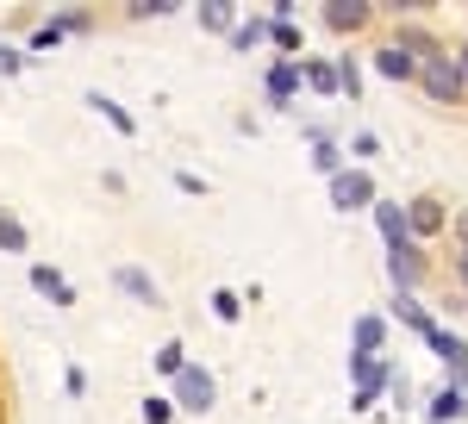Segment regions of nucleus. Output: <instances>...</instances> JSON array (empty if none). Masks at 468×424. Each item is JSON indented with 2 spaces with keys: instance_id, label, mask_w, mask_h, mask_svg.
I'll use <instances>...</instances> for the list:
<instances>
[{
  "instance_id": "f257e3e1",
  "label": "nucleus",
  "mask_w": 468,
  "mask_h": 424,
  "mask_svg": "<svg viewBox=\"0 0 468 424\" xmlns=\"http://www.w3.org/2000/svg\"><path fill=\"white\" fill-rule=\"evenodd\" d=\"M419 88L431 94V106H456L468 94V75H463V63H456L450 50H437V57L419 63Z\"/></svg>"
},
{
  "instance_id": "f03ea898",
  "label": "nucleus",
  "mask_w": 468,
  "mask_h": 424,
  "mask_svg": "<svg viewBox=\"0 0 468 424\" xmlns=\"http://www.w3.org/2000/svg\"><path fill=\"white\" fill-rule=\"evenodd\" d=\"M169 399H176V412H213L218 381L200 368V362H187V368L176 375V393H169Z\"/></svg>"
},
{
  "instance_id": "7ed1b4c3",
  "label": "nucleus",
  "mask_w": 468,
  "mask_h": 424,
  "mask_svg": "<svg viewBox=\"0 0 468 424\" xmlns=\"http://www.w3.org/2000/svg\"><path fill=\"white\" fill-rule=\"evenodd\" d=\"M381 194H375V175L368 169H337L331 175V207L337 212H362V207H375Z\"/></svg>"
},
{
  "instance_id": "20e7f679",
  "label": "nucleus",
  "mask_w": 468,
  "mask_h": 424,
  "mask_svg": "<svg viewBox=\"0 0 468 424\" xmlns=\"http://www.w3.org/2000/svg\"><path fill=\"white\" fill-rule=\"evenodd\" d=\"M443 225H450V212H443V200H431V194L406 200V231H412V238H437Z\"/></svg>"
},
{
  "instance_id": "39448f33",
  "label": "nucleus",
  "mask_w": 468,
  "mask_h": 424,
  "mask_svg": "<svg viewBox=\"0 0 468 424\" xmlns=\"http://www.w3.org/2000/svg\"><path fill=\"white\" fill-rule=\"evenodd\" d=\"M300 81H306V75H300V63L275 57V63H269V75H262V94H269L275 106H288L293 94H300Z\"/></svg>"
},
{
  "instance_id": "423d86ee",
  "label": "nucleus",
  "mask_w": 468,
  "mask_h": 424,
  "mask_svg": "<svg viewBox=\"0 0 468 424\" xmlns=\"http://www.w3.org/2000/svg\"><path fill=\"white\" fill-rule=\"evenodd\" d=\"M388 275H394V287H399V293H412V287H419V275H425V256H419V244H399V249H388Z\"/></svg>"
},
{
  "instance_id": "0eeeda50",
  "label": "nucleus",
  "mask_w": 468,
  "mask_h": 424,
  "mask_svg": "<svg viewBox=\"0 0 468 424\" xmlns=\"http://www.w3.org/2000/svg\"><path fill=\"white\" fill-rule=\"evenodd\" d=\"M375 75H388V81H419V57L399 50V44H381V50H375Z\"/></svg>"
},
{
  "instance_id": "6e6552de",
  "label": "nucleus",
  "mask_w": 468,
  "mask_h": 424,
  "mask_svg": "<svg viewBox=\"0 0 468 424\" xmlns=\"http://www.w3.org/2000/svg\"><path fill=\"white\" fill-rule=\"evenodd\" d=\"M375 225H381V238H388V249H399V244H412V231H406V207L399 200H375Z\"/></svg>"
},
{
  "instance_id": "1a4fd4ad",
  "label": "nucleus",
  "mask_w": 468,
  "mask_h": 424,
  "mask_svg": "<svg viewBox=\"0 0 468 424\" xmlns=\"http://www.w3.org/2000/svg\"><path fill=\"white\" fill-rule=\"evenodd\" d=\"M368 13H375L368 0H331L324 6V26L331 32H356V26H368Z\"/></svg>"
},
{
  "instance_id": "9d476101",
  "label": "nucleus",
  "mask_w": 468,
  "mask_h": 424,
  "mask_svg": "<svg viewBox=\"0 0 468 424\" xmlns=\"http://www.w3.org/2000/svg\"><path fill=\"white\" fill-rule=\"evenodd\" d=\"M32 287L44 293V300H50V306H75V287L63 281V275H57L50 262H32Z\"/></svg>"
},
{
  "instance_id": "9b49d317",
  "label": "nucleus",
  "mask_w": 468,
  "mask_h": 424,
  "mask_svg": "<svg viewBox=\"0 0 468 424\" xmlns=\"http://www.w3.org/2000/svg\"><path fill=\"white\" fill-rule=\"evenodd\" d=\"M450 419H468V393L463 387H437L431 393V424H450Z\"/></svg>"
},
{
  "instance_id": "f8f14e48",
  "label": "nucleus",
  "mask_w": 468,
  "mask_h": 424,
  "mask_svg": "<svg viewBox=\"0 0 468 424\" xmlns=\"http://www.w3.org/2000/svg\"><path fill=\"white\" fill-rule=\"evenodd\" d=\"M112 281L125 287V293H132V300H144V306H163V287L150 281L144 269H119V275H112Z\"/></svg>"
},
{
  "instance_id": "ddd939ff",
  "label": "nucleus",
  "mask_w": 468,
  "mask_h": 424,
  "mask_svg": "<svg viewBox=\"0 0 468 424\" xmlns=\"http://www.w3.org/2000/svg\"><path fill=\"white\" fill-rule=\"evenodd\" d=\"M88 106H94V112L107 119V125L119 132V138H132V132H138V125H132V112H125L119 101H107V94H88Z\"/></svg>"
},
{
  "instance_id": "4468645a",
  "label": "nucleus",
  "mask_w": 468,
  "mask_h": 424,
  "mask_svg": "<svg viewBox=\"0 0 468 424\" xmlns=\"http://www.w3.org/2000/svg\"><path fill=\"white\" fill-rule=\"evenodd\" d=\"M394 313L406 318V324H412V331H419V337H425V344H431V337H437L431 313H425V306H419V300H412V293H399V300H394Z\"/></svg>"
},
{
  "instance_id": "2eb2a0df",
  "label": "nucleus",
  "mask_w": 468,
  "mask_h": 424,
  "mask_svg": "<svg viewBox=\"0 0 468 424\" xmlns=\"http://www.w3.org/2000/svg\"><path fill=\"white\" fill-rule=\"evenodd\" d=\"M381 337H388V324H381L375 313H362L356 318V350L362 355H381Z\"/></svg>"
},
{
  "instance_id": "dca6fc26",
  "label": "nucleus",
  "mask_w": 468,
  "mask_h": 424,
  "mask_svg": "<svg viewBox=\"0 0 468 424\" xmlns=\"http://www.w3.org/2000/svg\"><path fill=\"white\" fill-rule=\"evenodd\" d=\"M300 75H306V88H319V94H337V69H331V63H306V57H300Z\"/></svg>"
},
{
  "instance_id": "f3484780",
  "label": "nucleus",
  "mask_w": 468,
  "mask_h": 424,
  "mask_svg": "<svg viewBox=\"0 0 468 424\" xmlns=\"http://www.w3.org/2000/svg\"><path fill=\"white\" fill-rule=\"evenodd\" d=\"M313 163H319L324 175H337V169H344V156H337V143L324 138V132H313Z\"/></svg>"
},
{
  "instance_id": "a211bd4d",
  "label": "nucleus",
  "mask_w": 468,
  "mask_h": 424,
  "mask_svg": "<svg viewBox=\"0 0 468 424\" xmlns=\"http://www.w3.org/2000/svg\"><path fill=\"white\" fill-rule=\"evenodd\" d=\"M0 249H13V256L26 249V225H19V218H13L6 207H0Z\"/></svg>"
},
{
  "instance_id": "6ab92c4d",
  "label": "nucleus",
  "mask_w": 468,
  "mask_h": 424,
  "mask_svg": "<svg viewBox=\"0 0 468 424\" xmlns=\"http://www.w3.org/2000/svg\"><path fill=\"white\" fill-rule=\"evenodd\" d=\"M331 69H337V94H350V101H356V94H362V69H356V57H344V63H331Z\"/></svg>"
},
{
  "instance_id": "aec40b11",
  "label": "nucleus",
  "mask_w": 468,
  "mask_h": 424,
  "mask_svg": "<svg viewBox=\"0 0 468 424\" xmlns=\"http://www.w3.org/2000/svg\"><path fill=\"white\" fill-rule=\"evenodd\" d=\"M269 37V19H244V26H231V44L238 50H250V44H262Z\"/></svg>"
},
{
  "instance_id": "412c9836",
  "label": "nucleus",
  "mask_w": 468,
  "mask_h": 424,
  "mask_svg": "<svg viewBox=\"0 0 468 424\" xmlns=\"http://www.w3.org/2000/svg\"><path fill=\"white\" fill-rule=\"evenodd\" d=\"M150 362H156V368H163V375H169V381H176L181 368H187V350H181V344H163V350L150 355Z\"/></svg>"
},
{
  "instance_id": "4be33fe9",
  "label": "nucleus",
  "mask_w": 468,
  "mask_h": 424,
  "mask_svg": "<svg viewBox=\"0 0 468 424\" xmlns=\"http://www.w3.org/2000/svg\"><path fill=\"white\" fill-rule=\"evenodd\" d=\"M176 419V399H169V393H150L144 399V424H169Z\"/></svg>"
},
{
  "instance_id": "5701e85b",
  "label": "nucleus",
  "mask_w": 468,
  "mask_h": 424,
  "mask_svg": "<svg viewBox=\"0 0 468 424\" xmlns=\"http://www.w3.org/2000/svg\"><path fill=\"white\" fill-rule=\"evenodd\" d=\"M200 19H207L213 32H231V0H207V6H200Z\"/></svg>"
},
{
  "instance_id": "b1692460",
  "label": "nucleus",
  "mask_w": 468,
  "mask_h": 424,
  "mask_svg": "<svg viewBox=\"0 0 468 424\" xmlns=\"http://www.w3.org/2000/svg\"><path fill=\"white\" fill-rule=\"evenodd\" d=\"M213 313L225 318V324H238V318H244V306H238V293H231V287H218V293H213Z\"/></svg>"
},
{
  "instance_id": "393cba45",
  "label": "nucleus",
  "mask_w": 468,
  "mask_h": 424,
  "mask_svg": "<svg viewBox=\"0 0 468 424\" xmlns=\"http://www.w3.org/2000/svg\"><path fill=\"white\" fill-rule=\"evenodd\" d=\"M125 13H132V19H163V13H176V0H132Z\"/></svg>"
},
{
  "instance_id": "a878e982",
  "label": "nucleus",
  "mask_w": 468,
  "mask_h": 424,
  "mask_svg": "<svg viewBox=\"0 0 468 424\" xmlns=\"http://www.w3.org/2000/svg\"><path fill=\"white\" fill-rule=\"evenodd\" d=\"M57 37H63V26H57V19H50V26H37V32H32V50H50Z\"/></svg>"
},
{
  "instance_id": "bb28decb",
  "label": "nucleus",
  "mask_w": 468,
  "mask_h": 424,
  "mask_svg": "<svg viewBox=\"0 0 468 424\" xmlns=\"http://www.w3.org/2000/svg\"><path fill=\"white\" fill-rule=\"evenodd\" d=\"M456 281H463V293H468V249H456Z\"/></svg>"
},
{
  "instance_id": "cd10ccee",
  "label": "nucleus",
  "mask_w": 468,
  "mask_h": 424,
  "mask_svg": "<svg viewBox=\"0 0 468 424\" xmlns=\"http://www.w3.org/2000/svg\"><path fill=\"white\" fill-rule=\"evenodd\" d=\"M456 238H463V249H468V212H456Z\"/></svg>"
},
{
  "instance_id": "c85d7f7f",
  "label": "nucleus",
  "mask_w": 468,
  "mask_h": 424,
  "mask_svg": "<svg viewBox=\"0 0 468 424\" xmlns=\"http://www.w3.org/2000/svg\"><path fill=\"white\" fill-rule=\"evenodd\" d=\"M0 69L13 75V69H19V57H13V50H0Z\"/></svg>"
},
{
  "instance_id": "c756f323",
  "label": "nucleus",
  "mask_w": 468,
  "mask_h": 424,
  "mask_svg": "<svg viewBox=\"0 0 468 424\" xmlns=\"http://www.w3.org/2000/svg\"><path fill=\"white\" fill-rule=\"evenodd\" d=\"M456 63H463V75H468V44H463V57H456Z\"/></svg>"
}]
</instances>
